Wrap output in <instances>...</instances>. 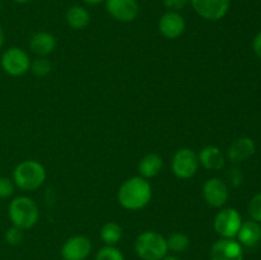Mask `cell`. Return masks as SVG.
Listing matches in <instances>:
<instances>
[{
  "mask_svg": "<svg viewBox=\"0 0 261 260\" xmlns=\"http://www.w3.org/2000/svg\"><path fill=\"white\" fill-rule=\"evenodd\" d=\"M162 260H181L180 257L175 256V255H166Z\"/></svg>",
  "mask_w": 261,
  "mask_h": 260,
  "instance_id": "cell-32",
  "label": "cell"
},
{
  "mask_svg": "<svg viewBox=\"0 0 261 260\" xmlns=\"http://www.w3.org/2000/svg\"><path fill=\"white\" fill-rule=\"evenodd\" d=\"M106 10L115 20L121 23L133 22L140 12L138 0H106Z\"/></svg>",
  "mask_w": 261,
  "mask_h": 260,
  "instance_id": "cell-10",
  "label": "cell"
},
{
  "mask_svg": "<svg viewBox=\"0 0 261 260\" xmlns=\"http://www.w3.org/2000/svg\"><path fill=\"white\" fill-rule=\"evenodd\" d=\"M252 48H254L255 55L259 59H261V32L257 33L254 37V41H252Z\"/></svg>",
  "mask_w": 261,
  "mask_h": 260,
  "instance_id": "cell-29",
  "label": "cell"
},
{
  "mask_svg": "<svg viewBox=\"0 0 261 260\" xmlns=\"http://www.w3.org/2000/svg\"><path fill=\"white\" fill-rule=\"evenodd\" d=\"M203 198L212 208H222L228 201V186L222 178H208L203 185Z\"/></svg>",
  "mask_w": 261,
  "mask_h": 260,
  "instance_id": "cell-9",
  "label": "cell"
},
{
  "mask_svg": "<svg viewBox=\"0 0 261 260\" xmlns=\"http://www.w3.org/2000/svg\"><path fill=\"white\" fill-rule=\"evenodd\" d=\"M94 260H125L124 254L121 250L117 249L116 246H107L105 245L103 247L97 251Z\"/></svg>",
  "mask_w": 261,
  "mask_h": 260,
  "instance_id": "cell-23",
  "label": "cell"
},
{
  "mask_svg": "<svg viewBox=\"0 0 261 260\" xmlns=\"http://www.w3.org/2000/svg\"><path fill=\"white\" fill-rule=\"evenodd\" d=\"M4 43H5V33H4V30H3L2 24H0V50L3 48Z\"/></svg>",
  "mask_w": 261,
  "mask_h": 260,
  "instance_id": "cell-30",
  "label": "cell"
},
{
  "mask_svg": "<svg viewBox=\"0 0 261 260\" xmlns=\"http://www.w3.org/2000/svg\"><path fill=\"white\" fill-rule=\"evenodd\" d=\"M92 251L91 240L83 235L71 236L61 246L63 260H86Z\"/></svg>",
  "mask_w": 261,
  "mask_h": 260,
  "instance_id": "cell-11",
  "label": "cell"
},
{
  "mask_svg": "<svg viewBox=\"0 0 261 260\" xmlns=\"http://www.w3.org/2000/svg\"><path fill=\"white\" fill-rule=\"evenodd\" d=\"M134 250L142 260H162L168 255L167 240L155 231H144L135 239Z\"/></svg>",
  "mask_w": 261,
  "mask_h": 260,
  "instance_id": "cell-4",
  "label": "cell"
},
{
  "mask_svg": "<svg viewBox=\"0 0 261 260\" xmlns=\"http://www.w3.org/2000/svg\"><path fill=\"white\" fill-rule=\"evenodd\" d=\"M56 47V38L48 32H37L30 38V48L38 58H46Z\"/></svg>",
  "mask_w": 261,
  "mask_h": 260,
  "instance_id": "cell-17",
  "label": "cell"
},
{
  "mask_svg": "<svg viewBox=\"0 0 261 260\" xmlns=\"http://www.w3.org/2000/svg\"><path fill=\"white\" fill-rule=\"evenodd\" d=\"M0 65L8 75L22 76L30 70L31 58L23 48L12 46L2 54Z\"/></svg>",
  "mask_w": 261,
  "mask_h": 260,
  "instance_id": "cell-6",
  "label": "cell"
},
{
  "mask_svg": "<svg viewBox=\"0 0 261 260\" xmlns=\"http://www.w3.org/2000/svg\"><path fill=\"white\" fill-rule=\"evenodd\" d=\"M4 239L7 241V244L15 246V245H19L23 241V229L18 228V227L12 226L5 231Z\"/></svg>",
  "mask_w": 261,
  "mask_h": 260,
  "instance_id": "cell-25",
  "label": "cell"
},
{
  "mask_svg": "<svg viewBox=\"0 0 261 260\" xmlns=\"http://www.w3.org/2000/svg\"><path fill=\"white\" fill-rule=\"evenodd\" d=\"M196 14L209 22H217L226 17L231 0H190Z\"/></svg>",
  "mask_w": 261,
  "mask_h": 260,
  "instance_id": "cell-8",
  "label": "cell"
},
{
  "mask_svg": "<svg viewBox=\"0 0 261 260\" xmlns=\"http://www.w3.org/2000/svg\"><path fill=\"white\" fill-rule=\"evenodd\" d=\"M166 240H167L168 251H172L175 254L186 251L190 246V239L188 235L182 233V232H173Z\"/></svg>",
  "mask_w": 261,
  "mask_h": 260,
  "instance_id": "cell-21",
  "label": "cell"
},
{
  "mask_svg": "<svg viewBox=\"0 0 261 260\" xmlns=\"http://www.w3.org/2000/svg\"><path fill=\"white\" fill-rule=\"evenodd\" d=\"M99 237L107 246H116L122 237V228L116 222H107L101 227Z\"/></svg>",
  "mask_w": 261,
  "mask_h": 260,
  "instance_id": "cell-20",
  "label": "cell"
},
{
  "mask_svg": "<svg viewBox=\"0 0 261 260\" xmlns=\"http://www.w3.org/2000/svg\"><path fill=\"white\" fill-rule=\"evenodd\" d=\"M163 4L168 12L180 13L181 10L185 9L190 4V0H163Z\"/></svg>",
  "mask_w": 261,
  "mask_h": 260,
  "instance_id": "cell-27",
  "label": "cell"
},
{
  "mask_svg": "<svg viewBox=\"0 0 261 260\" xmlns=\"http://www.w3.org/2000/svg\"><path fill=\"white\" fill-rule=\"evenodd\" d=\"M87 5H98L101 3H105L106 0H83Z\"/></svg>",
  "mask_w": 261,
  "mask_h": 260,
  "instance_id": "cell-31",
  "label": "cell"
},
{
  "mask_svg": "<svg viewBox=\"0 0 261 260\" xmlns=\"http://www.w3.org/2000/svg\"><path fill=\"white\" fill-rule=\"evenodd\" d=\"M199 163L208 171H219L226 165L223 152L216 145H206L198 153Z\"/></svg>",
  "mask_w": 261,
  "mask_h": 260,
  "instance_id": "cell-15",
  "label": "cell"
},
{
  "mask_svg": "<svg viewBox=\"0 0 261 260\" xmlns=\"http://www.w3.org/2000/svg\"><path fill=\"white\" fill-rule=\"evenodd\" d=\"M163 168V160L157 153H148L140 160L138 170L139 176H142L145 180L155 177Z\"/></svg>",
  "mask_w": 261,
  "mask_h": 260,
  "instance_id": "cell-18",
  "label": "cell"
},
{
  "mask_svg": "<svg viewBox=\"0 0 261 260\" xmlns=\"http://www.w3.org/2000/svg\"><path fill=\"white\" fill-rule=\"evenodd\" d=\"M8 216L12 226L24 231L36 226L40 218V209L33 199L23 195L17 196L8 205Z\"/></svg>",
  "mask_w": 261,
  "mask_h": 260,
  "instance_id": "cell-2",
  "label": "cell"
},
{
  "mask_svg": "<svg viewBox=\"0 0 261 260\" xmlns=\"http://www.w3.org/2000/svg\"><path fill=\"white\" fill-rule=\"evenodd\" d=\"M241 224V214L234 208H222L213 221L214 231L221 239H236Z\"/></svg>",
  "mask_w": 261,
  "mask_h": 260,
  "instance_id": "cell-7",
  "label": "cell"
},
{
  "mask_svg": "<svg viewBox=\"0 0 261 260\" xmlns=\"http://www.w3.org/2000/svg\"><path fill=\"white\" fill-rule=\"evenodd\" d=\"M249 214L252 221L261 223V193L252 196L249 203Z\"/></svg>",
  "mask_w": 261,
  "mask_h": 260,
  "instance_id": "cell-24",
  "label": "cell"
},
{
  "mask_svg": "<svg viewBox=\"0 0 261 260\" xmlns=\"http://www.w3.org/2000/svg\"><path fill=\"white\" fill-rule=\"evenodd\" d=\"M0 9H2V0H0Z\"/></svg>",
  "mask_w": 261,
  "mask_h": 260,
  "instance_id": "cell-34",
  "label": "cell"
},
{
  "mask_svg": "<svg viewBox=\"0 0 261 260\" xmlns=\"http://www.w3.org/2000/svg\"><path fill=\"white\" fill-rule=\"evenodd\" d=\"M236 239L242 247H255L261 241V224L252 219L242 222Z\"/></svg>",
  "mask_w": 261,
  "mask_h": 260,
  "instance_id": "cell-16",
  "label": "cell"
},
{
  "mask_svg": "<svg viewBox=\"0 0 261 260\" xmlns=\"http://www.w3.org/2000/svg\"><path fill=\"white\" fill-rule=\"evenodd\" d=\"M14 3H17V4H25V3L31 2V0H13Z\"/></svg>",
  "mask_w": 261,
  "mask_h": 260,
  "instance_id": "cell-33",
  "label": "cell"
},
{
  "mask_svg": "<svg viewBox=\"0 0 261 260\" xmlns=\"http://www.w3.org/2000/svg\"><path fill=\"white\" fill-rule=\"evenodd\" d=\"M15 185L12 178L2 176L0 177V199H8L14 194Z\"/></svg>",
  "mask_w": 261,
  "mask_h": 260,
  "instance_id": "cell-26",
  "label": "cell"
},
{
  "mask_svg": "<svg viewBox=\"0 0 261 260\" xmlns=\"http://www.w3.org/2000/svg\"><path fill=\"white\" fill-rule=\"evenodd\" d=\"M199 167H200V163H199L198 153L191 148H181L176 150L171 161V170L173 175L181 180H189L194 177Z\"/></svg>",
  "mask_w": 261,
  "mask_h": 260,
  "instance_id": "cell-5",
  "label": "cell"
},
{
  "mask_svg": "<svg viewBox=\"0 0 261 260\" xmlns=\"http://www.w3.org/2000/svg\"><path fill=\"white\" fill-rule=\"evenodd\" d=\"M13 183L24 191L37 190L45 184L46 170L42 163L35 160L22 161L13 171Z\"/></svg>",
  "mask_w": 261,
  "mask_h": 260,
  "instance_id": "cell-3",
  "label": "cell"
},
{
  "mask_svg": "<svg viewBox=\"0 0 261 260\" xmlns=\"http://www.w3.org/2000/svg\"><path fill=\"white\" fill-rule=\"evenodd\" d=\"M185 18L178 12H166L158 20V30L163 37L168 40H176L185 32Z\"/></svg>",
  "mask_w": 261,
  "mask_h": 260,
  "instance_id": "cell-13",
  "label": "cell"
},
{
  "mask_svg": "<svg viewBox=\"0 0 261 260\" xmlns=\"http://www.w3.org/2000/svg\"><path fill=\"white\" fill-rule=\"evenodd\" d=\"M228 178H229V183L232 184V186H239L240 184L242 183V173L240 172L239 168L233 167L229 170Z\"/></svg>",
  "mask_w": 261,
  "mask_h": 260,
  "instance_id": "cell-28",
  "label": "cell"
},
{
  "mask_svg": "<svg viewBox=\"0 0 261 260\" xmlns=\"http://www.w3.org/2000/svg\"><path fill=\"white\" fill-rule=\"evenodd\" d=\"M255 150H256V145H255L254 140L249 137H241L229 145L227 155L231 162L241 163L252 157Z\"/></svg>",
  "mask_w": 261,
  "mask_h": 260,
  "instance_id": "cell-14",
  "label": "cell"
},
{
  "mask_svg": "<svg viewBox=\"0 0 261 260\" xmlns=\"http://www.w3.org/2000/svg\"><path fill=\"white\" fill-rule=\"evenodd\" d=\"M152 199V186L142 176L127 178L117 191V201L127 211H140L149 204Z\"/></svg>",
  "mask_w": 261,
  "mask_h": 260,
  "instance_id": "cell-1",
  "label": "cell"
},
{
  "mask_svg": "<svg viewBox=\"0 0 261 260\" xmlns=\"http://www.w3.org/2000/svg\"><path fill=\"white\" fill-rule=\"evenodd\" d=\"M211 260H244V247L236 239H219L212 246Z\"/></svg>",
  "mask_w": 261,
  "mask_h": 260,
  "instance_id": "cell-12",
  "label": "cell"
},
{
  "mask_svg": "<svg viewBox=\"0 0 261 260\" xmlns=\"http://www.w3.org/2000/svg\"><path fill=\"white\" fill-rule=\"evenodd\" d=\"M51 69H53V65H51L50 60L46 58H37L31 61L30 70L32 71L33 75L38 76V78L48 75L51 73Z\"/></svg>",
  "mask_w": 261,
  "mask_h": 260,
  "instance_id": "cell-22",
  "label": "cell"
},
{
  "mask_svg": "<svg viewBox=\"0 0 261 260\" xmlns=\"http://www.w3.org/2000/svg\"><path fill=\"white\" fill-rule=\"evenodd\" d=\"M66 23L73 30H84L91 23V14L88 9L82 5H71L65 14Z\"/></svg>",
  "mask_w": 261,
  "mask_h": 260,
  "instance_id": "cell-19",
  "label": "cell"
}]
</instances>
